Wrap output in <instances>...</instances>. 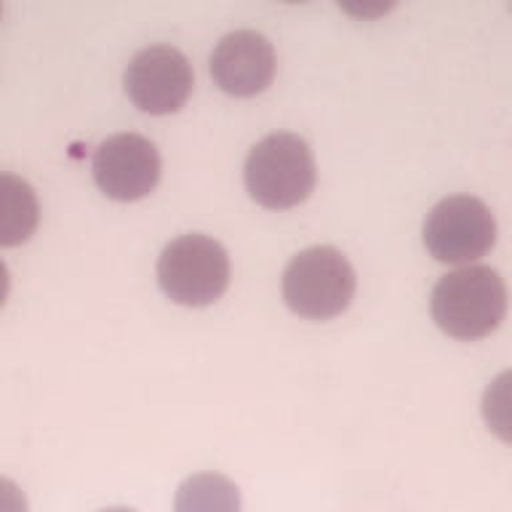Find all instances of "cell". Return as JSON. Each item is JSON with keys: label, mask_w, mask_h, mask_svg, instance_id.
Instances as JSON below:
<instances>
[{"label": "cell", "mask_w": 512, "mask_h": 512, "mask_svg": "<svg viewBox=\"0 0 512 512\" xmlns=\"http://www.w3.org/2000/svg\"><path fill=\"white\" fill-rule=\"evenodd\" d=\"M432 320L443 334L472 342L499 328L507 315V286L491 267H459L432 291Z\"/></svg>", "instance_id": "6da1fadb"}, {"label": "cell", "mask_w": 512, "mask_h": 512, "mask_svg": "<svg viewBox=\"0 0 512 512\" xmlns=\"http://www.w3.org/2000/svg\"><path fill=\"white\" fill-rule=\"evenodd\" d=\"M248 195L264 208L283 211L310 198L315 190V158L302 136L270 134L248 152Z\"/></svg>", "instance_id": "7a4b0ae2"}, {"label": "cell", "mask_w": 512, "mask_h": 512, "mask_svg": "<svg viewBox=\"0 0 512 512\" xmlns=\"http://www.w3.org/2000/svg\"><path fill=\"white\" fill-rule=\"evenodd\" d=\"M355 296V270L342 251L312 246L288 262L283 299L299 318L328 320L342 315Z\"/></svg>", "instance_id": "3957f363"}, {"label": "cell", "mask_w": 512, "mask_h": 512, "mask_svg": "<svg viewBox=\"0 0 512 512\" xmlns=\"http://www.w3.org/2000/svg\"><path fill=\"white\" fill-rule=\"evenodd\" d=\"M158 283L171 302L206 307L230 286V256L214 238L182 235L163 248Z\"/></svg>", "instance_id": "277c9868"}, {"label": "cell", "mask_w": 512, "mask_h": 512, "mask_svg": "<svg viewBox=\"0 0 512 512\" xmlns=\"http://www.w3.org/2000/svg\"><path fill=\"white\" fill-rule=\"evenodd\" d=\"M496 243L491 208L470 195H451L432 208L424 222V246L438 262L470 267Z\"/></svg>", "instance_id": "5b68a950"}, {"label": "cell", "mask_w": 512, "mask_h": 512, "mask_svg": "<svg viewBox=\"0 0 512 512\" xmlns=\"http://www.w3.org/2000/svg\"><path fill=\"white\" fill-rule=\"evenodd\" d=\"M128 99L150 115H171L182 110L192 94V67L182 51L171 46L142 48L128 62L126 75Z\"/></svg>", "instance_id": "8992f818"}, {"label": "cell", "mask_w": 512, "mask_h": 512, "mask_svg": "<svg viewBox=\"0 0 512 512\" xmlns=\"http://www.w3.org/2000/svg\"><path fill=\"white\" fill-rule=\"evenodd\" d=\"M94 179L112 200L131 203L155 190L160 179V155L150 139L139 134H115L94 152Z\"/></svg>", "instance_id": "52a82bcc"}, {"label": "cell", "mask_w": 512, "mask_h": 512, "mask_svg": "<svg viewBox=\"0 0 512 512\" xmlns=\"http://www.w3.org/2000/svg\"><path fill=\"white\" fill-rule=\"evenodd\" d=\"M211 78L224 94L256 96L275 78V48L254 30H238L224 35L211 54Z\"/></svg>", "instance_id": "ba28073f"}, {"label": "cell", "mask_w": 512, "mask_h": 512, "mask_svg": "<svg viewBox=\"0 0 512 512\" xmlns=\"http://www.w3.org/2000/svg\"><path fill=\"white\" fill-rule=\"evenodd\" d=\"M38 198L22 176L0 174V246H22L38 227Z\"/></svg>", "instance_id": "9c48e42d"}, {"label": "cell", "mask_w": 512, "mask_h": 512, "mask_svg": "<svg viewBox=\"0 0 512 512\" xmlns=\"http://www.w3.org/2000/svg\"><path fill=\"white\" fill-rule=\"evenodd\" d=\"M174 512H240V491L224 475L198 472L179 486Z\"/></svg>", "instance_id": "30bf717a"}, {"label": "cell", "mask_w": 512, "mask_h": 512, "mask_svg": "<svg viewBox=\"0 0 512 512\" xmlns=\"http://www.w3.org/2000/svg\"><path fill=\"white\" fill-rule=\"evenodd\" d=\"M483 419L496 438L512 446V368L502 371L483 392Z\"/></svg>", "instance_id": "8fae6325"}, {"label": "cell", "mask_w": 512, "mask_h": 512, "mask_svg": "<svg viewBox=\"0 0 512 512\" xmlns=\"http://www.w3.org/2000/svg\"><path fill=\"white\" fill-rule=\"evenodd\" d=\"M0 512H27V496L14 480L0 478Z\"/></svg>", "instance_id": "7c38bea8"}, {"label": "cell", "mask_w": 512, "mask_h": 512, "mask_svg": "<svg viewBox=\"0 0 512 512\" xmlns=\"http://www.w3.org/2000/svg\"><path fill=\"white\" fill-rule=\"evenodd\" d=\"M8 288H11V278H8V267H6V264H3V259H0V307L6 304Z\"/></svg>", "instance_id": "4fadbf2b"}, {"label": "cell", "mask_w": 512, "mask_h": 512, "mask_svg": "<svg viewBox=\"0 0 512 512\" xmlns=\"http://www.w3.org/2000/svg\"><path fill=\"white\" fill-rule=\"evenodd\" d=\"M102 512H134V510H126V507H110V510H102Z\"/></svg>", "instance_id": "5bb4252c"}, {"label": "cell", "mask_w": 512, "mask_h": 512, "mask_svg": "<svg viewBox=\"0 0 512 512\" xmlns=\"http://www.w3.org/2000/svg\"><path fill=\"white\" fill-rule=\"evenodd\" d=\"M0 11H3V8H0Z\"/></svg>", "instance_id": "9a60e30c"}]
</instances>
